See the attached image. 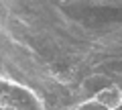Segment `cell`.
<instances>
[{
    "mask_svg": "<svg viewBox=\"0 0 122 110\" xmlns=\"http://www.w3.org/2000/svg\"><path fill=\"white\" fill-rule=\"evenodd\" d=\"M96 98L102 102V104H106L108 108H116V106H120V102H122V92L116 88V86H108V88H106L104 92H100Z\"/></svg>",
    "mask_w": 122,
    "mask_h": 110,
    "instance_id": "cell-1",
    "label": "cell"
}]
</instances>
